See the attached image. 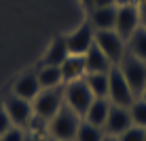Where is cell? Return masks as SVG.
<instances>
[{"mask_svg": "<svg viewBox=\"0 0 146 141\" xmlns=\"http://www.w3.org/2000/svg\"><path fill=\"white\" fill-rule=\"evenodd\" d=\"M44 141H62V139H53V137H44Z\"/></svg>", "mask_w": 146, "mask_h": 141, "instance_id": "32", "label": "cell"}, {"mask_svg": "<svg viewBox=\"0 0 146 141\" xmlns=\"http://www.w3.org/2000/svg\"><path fill=\"white\" fill-rule=\"evenodd\" d=\"M140 99H144V101H146V87H144L142 93H140Z\"/></svg>", "mask_w": 146, "mask_h": 141, "instance_id": "31", "label": "cell"}, {"mask_svg": "<svg viewBox=\"0 0 146 141\" xmlns=\"http://www.w3.org/2000/svg\"><path fill=\"white\" fill-rule=\"evenodd\" d=\"M129 114H131V120L135 127L146 129V101L144 99H135V101L129 105Z\"/></svg>", "mask_w": 146, "mask_h": 141, "instance_id": "21", "label": "cell"}, {"mask_svg": "<svg viewBox=\"0 0 146 141\" xmlns=\"http://www.w3.org/2000/svg\"><path fill=\"white\" fill-rule=\"evenodd\" d=\"M2 105H4V110L9 112V116H11L13 124L19 127V129H30L32 120L36 118V116H34L32 101H26V99L17 97V95H9Z\"/></svg>", "mask_w": 146, "mask_h": 141, "instance_id": "7", "label": "cell"}, {"mask_svg": "<svg viewBox=\"0 0 146 141\" xmlns=\"http://www.w3.org/2000/svg\"><path fill=\"white\" fill-rule=\"evenodd\" d=\"M80 122H83V118L72 108H68L66 101H64L59 112L47 122V137L62 139V141H74Z\"/></svg>", "mask_w": 146, "mask_h": 141, "instance_id": "1", "label": "cell"}, {"mask_svg": "<svg viewBox=\"0 0 146 141\" xmlns=\"http://www.w3.org/2000/svg\"><path fill=\"white\" fill-rule=\"evenodd\" d=\"M15 124H13V120H11V116H9V112L4 110V105H0V135L2 133H7L9 129H13Z\"/></svg>", "mask_w": 146, "mask_h": 141, "instance_id": "24", "label": "cell"}, {"mask_svg": "<svg viewBox=\"0 0 146 141\" xmlns=\"http://www.w3.org/2000/svg\"><path fill=\"white\" fill-rule=\"evenodd\" d=\"M144 137H146V129L131 124L125 133L119 135V141H144Z\"/></svg>", "mask_w": 146, "mask_h": 141, "instance_id": "22", "label": "cell"}, {"mask_svg": "<svg viewBox=\"0 0 146 141\" xmlns=\"http://www.w3.org/2000/svg\"><path fill=\"white\" fill-rule=\"evenodd\" d=\"M85 82L91 89L93 97H108V72H95V74H85Z\"/></svg>", "mask_w": 146, "mask_h": 141, "instance_id": "18", "label": "cell"}, {"mask_svg": "<svg viewBox=\"0 0 146 141\" xmlns=\"http://www.w3.org/2000/svg\"><path fill=\"white\" fill-rule=\"evenodd\" d=\"M127 51L133 53L135 57H140L142 61H146V28L140 26L131 34V38L127 40Z\"/></svg>", "mask_w": 146, "mask_h": 141, "instance_id": "19", "label": "cell"}, {"mask_svg": "<svg viewBox=\"0 0 146 141\" xmlns=\"http://www.w3.org/2000/svg\"><path fill=\"white\" fill-rule=\"evenodd\" d=\"M32 105H34V116L38 120L49 122L64 105V84L55 89H42L32 101Z\"/></svg>", "mask_w": 146, "mask_h": 141, "instance_id": "3", "label": "cell"}, {"mask_svg": "<svg viewBox=\"0 0 146 141\" xmlns=\"http://www.w3.org/2000/svg\"><path fill=\"white\" fill-rule=\"evenodd\" d=\"M68 55H70V51H68L66 36H55L51 40V44H49V49H47V53H44L40 65H62L66 61Z\"/></svg>", "mask_w": 146, "mask_h": 141, "instance_id": "15", "label": "cell"}, {"mask_svg": "<svg viewBox=\"0 0 146 141\" xmlns=\"http://www.w3.org/2000/svg\"><path fill=\"white\" fill-rule=\"evenodd\" d=\"M102 141H119V137H114V135H106Z\"/></svg>", "mask_w": 146, "mask_h": 141, "instance_id": "30", "label": "cell"}, {"mask_svg": "<svg viewBox=\"0 0 146 141\" xmlns=\"http://www.w3.org/2000/svg\"><path fill=\"white\" fill-rule=\"evenodd\" d=\"M144 141H146V137H144Z\"/></svg>", "mask_w": 146, "mask_h": 141, "instance_id": "33", "label": "cell"}, {"mask_svg": "<svg viewBox=\"0 0 146 141\" xmlns=\"http://www.w3.org/2000/svg\"><path fill=\"white\" fill-rule=\"evenodd\" d=\"M40 91H42V87H40V82H38L36 72H28V74H23V76H19L13 84V95L26 99V101H34Z\"/></svg>", "mask_w": 146, "mask_h": 141, "instance_id": "11", "label": "cell"}, {"mask_svg": "<svg viewBox=\"0 0 146 141\" xmlns=\"http://www.w3.org/2000/svg\"><path fill=\"white\" fill-rule=\"evenodd\" d=\"M68 42V51L70 55H85L95 42V34L91 23H83L80 28H76L70 36H66Z\"/></svg>", "mask_w": 146, "mask_h": 141, "instance_id": "9", "label": "cell"}, {"mask_svg": "<svg viewBox=\"0 0 146 141\" xmlns=\"http://www.w3.org/2000/svg\"><path fill=\"white\" fill-rule=\"evenodd\" d=\"M138 13H140V26L146 28V0H142V2H140Z\"/></svg>", "mask_w": 146, "mask_h": 141, "instance_id": "25", "label": "cell"}, {"mask_svg": "<svg viewBox=\"0 0 146 141\" xmlns=\"http://www.w3.org/2000/svg\"><path fill=\"white\" fill-rule=\"evenodd\" d=\"M62 74H64V84L72 82V80L85 78L87 70H85V57L83 55H68L66 61L62 63Z\"/></svg>", "mask_w": 146, "mask_h": 141, "instance_id": "16", "label": "cell"}, {"mask_svg": "<svg viewBox=\"0 0 146 141\" xmlns=\"http://www.w3.org/2000/svg\"><path fill=\"white\" fill-rule=\"evenodd\" d=\"M83 4H85V7H87V9H89V11H91V9H93V0H83Z\"/></svg>", "mask_w": 146, "mask_h": 141, "instance_id": "29", "label": "cell"}, {"mask_svg": "<svg viewBox=\"0 0 146 141\" xmlns=\"http://www.w3.org/2000/svg\"><path fill=\"white\" fill-rule=\"evenodd\" d=\"M117 4L114 7H95L91 9V17H89V23L93 26L95 32L100 30H114L117 26Z\"/></svg>", "mask_w": 146, "mask_h": 141, "instance_id": "12", "label": "cell"}, {"mask_svg": "<svg viewBox=\"0 0 146 141\" xmlns=\"http://www.w3.org/2000/svg\"><path fill=\"white\" fill-rule=\"evenodd\" d=\"M133 124L131 114H129V108H123V105H110V112L106 118V124H104V131L106 135H114L119 137L121 133H125L129 127Z\"/></svg>", "mask_w": 146, "mask_h": 141, "instance_id": "10", "label": "cell"}, {"mask_svg": "<svg viewBox=\"0 0 146 141\" xmlns=\"http://www.w3.org/2000/svg\"><path fill=\"white\" fill-rule=\"evenodd\" d=\"M117 68L121 70V74L125 76L127 84L131 87V91L135 93V97H140V93L146 87V61H142L140 57H135L133 53L125 51L123 59L119 61Z\"/></svg>", "mask_w": 146, "mask_h": 141, "instance_id": "2", "label": "cell"}, {"mask_svg": "<svg viewBox=\"0 0 146 141\" xmlns=\"http://www.w3.org/2000/svg\"><path fill=\"white\" fill-rule=\"evenodd\" d=\"M104 137H106V131H104L102 127H95V124L91 122H80V127L76 131V137H74V141H102Z\"/></svg>", "mask_w": 146, "mask_h": 141, "instance_id": "20", "label": "cell"}, {"mask_svg": "<svg viewBox=\"0 0 146 141\" xmlns=\"http://www.w3.org/2000/svg\"><path fill=\"white\" fill-rule=\"evenodd\" d=\"M114 0H93V9L95 7H114Z\"/></svg>", "mask_w": 146, "mask_h": 141, "instance_id": "26", "label": "cell"}, {"mask_svg": "<svg viewBox=\"0 0 146 141\" xmlns=\"http://www.w3.org/2000/svg\"><path fill=\"white\" fill-rule=\"evenodd\" d=\"M38 82L42 89H55L64 84V74H62V65H40L36 70Z\"/></svg>", "mask_w": 146, "mask_h": 141, "instance_id": "17", "label": "cell"}, {"mask_svg": "<svg viewBox=\"0 0 146 141\" xmlns=\"http://www.w3.org/2000/svg\"><path fill=\"white\" fill-rule=\"evenodd\" d=\"M140 28V13L135 4H129V7H119L117 9V26H114V32L119 34L121 38L127 42L131 38V34Z\"/></svg>", "mask_w": 146, "mask_h": 141, "instance_id": "8", "label": "cell"}, {"mask_svg": "<svg viewBox=\"0 0 146 141\" xmlns=\"http://www.w3.org/2000/svg\"><path fill=\"white\" fill-rule=\"evenodd\" d=\"M83 57H85V70H87V74H95V72L106 74V72H110V70L114 68V65L110 63V59L98 49L95 42H93V47L89 49Z\"/></svg>", "mask_w": 146, "mask_h": 141, "instance_id": "14", "label": "cell"}, {"mask_svg": "<svg viewBox=\"0 0 146 141\" xmlns=\"http://www.w3.org/2000/svg\"><path fill=\"white\" fill-rule=\"evenodd\" d=\"M93 93L91 89L87 87L85 78H78V80H72V82H66L64 84V101H66L68 108H72L80 118L85 116V112L89 110V105L93 101Z\"/></svg>", "mask_w": 146, "mask_h": 141, "instance_id": "4", "label": "cell"}, {"mask_svg": "<svg viewBox=\"0 0 146 141\" xmlns=\"http://www.w3.org/2000/svg\"><path fill=\"white\" fill-rule=\"evenodd\" d=\"M117 7H129V4H138L140 0H114Z\"/></svg>", "mask_w": 146, "mask_h": 141, "instance_id": "27", "label": "cell"}, {"mask_svg": "<svg viewBox=\"0 0 146 141\" xmlns=\"http://www.w3.org/2000/svg\"><path fill=\"white\" fill-rule=\"evenodd\" d=\"M108 99L110 103L123 105V108H129L135 101V93L127 84V80H125V76L121 74L117 65L108 72Z\"/></svg>", "mask_w": 146, "mask_h": 141, "instance_id": "5", "label": "cell"}, {"mask_svg": "<svg viewBox=\"0 0 146 141\" xmlns=\"http://www.w3.org/2000/svg\"><path fill=\"white\" fill-rule=\"evenodd\" d=\"M23 137H26L23 129L13 127V129H9L7 133H2V135H0V141H23Z\"/></svg>", "mask_w": 146, "mask_h": 141, "instance_id": "23", "label": "cell"}, {"mask_svg": "<svg viewBox=\"0 0 146 141\" xmlns=\"http://www.w3.org/2000/svg\"><path fill=\"white\" fill-rule=\"evenodd\" d=\"M23 141H44L42 137H38L36 133H28L26 137H23Z\"/></svg>", "mask_w": 146, "mask_h": 141, "instance_id": "28", "label": "cell"}, {"mask_svg": "<svg viewBox=\"0 0 146 141\" xmlns=\"http://www.w3.org/2000/svg\"><path fill=\"white\" fill-rule=\"evenodd\" d=\"M110 99L108 97H95L91 105H89V110L85 112L83 116V120L85 122H91L95 124V127H102L104 129V124H106V118H108V112H110Z\"/></svg>", "mask_w": 146, "mask_h": 141, "instance_id": "13", "label": "cell"}, {"mask_svg": "<svg viewBox=\"0 0 146 141\" xmlns=\"http://www.w3.org/2000/svg\"><path fill=\"white\" fill-rule=\"evenodd\" d=\"M95 44L110 59L112 65H119V61L123 59L125 51H127V42L114 30H100V32H95Z\"/></svg>", "mask_w": 146, "mask_h": 141, "instance_id": "6", "label": "cell"}]
</instances>
